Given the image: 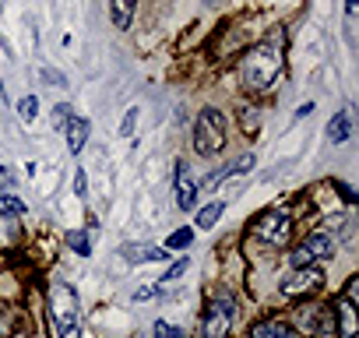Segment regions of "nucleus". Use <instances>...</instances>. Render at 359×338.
Masks as SVG:
<instances>
[{
	"mask_svg": "<svg viewBox=\"0 0 359 338\" xmlns=\"http://www.w3.org/2000/svg\"><path fill=\"white\" fill-rule=\"evenodd\" d=\"M355 4H359V0H345V11H348V15H355Z\"/></svg>",
	"mask_w": 359,
	"mask_h": 338,
	"instance_id": "31",
	"label": "nucleus"
},
{
	"mask_svg": "<svg viewBox=\"0 0 359 338\" xmlns=\"http://www.w3.org/2000/svg\"><path fill=\"white\" fill-rule=\"evenodd\" d=\"M191 243H194V233H191V226H187V229H176L162 247H165V250H187Z\"/></svg>",
	"mask_w": 359,
	"mask_h": 338,
	"instance_id": "19",
	"label": "nucleus"
},
{
	"mask_svg": "<svg viewBox=\"0 0 359 338\" xmlns=\"http://www.w3.org/2000/svg\"><path fill=\"white\" fill-rule=\"evenodd\" d=\"M120 254H123V261H130V264H141V261H165V257H169L165 247H148V243H127V247H120Z\"/></svg>",
	"mask_w": 359,
	"mask_h": 338,
	"instance_id": "10",
	"label": "nucleus"
},
{
	"mask_svg": "<svg viewBox=\"0 0 359 338\" xmlns=\"http://www.w3.org/2000/svg\"><path fill=\"white\" fill-rule=\"evenodd\" d=\"M348 134H352V116H348V109H341V113H334V120L327 123V137H331V144H345Z\"/></svg>",
	"mask_w": 359,
	"mask_h": 338,
	"instance_id": "12",
	"label": "nucleus"
},
{
	"mask_svg": "<svg viewBox=\"0 0 359 338\" xmlns=\"http://www.w3.org/2000/svg\"><path fill=\"white\" fill-rule=\"evenodd\" d=\"M15 327H18V313L0 303V338H15Z\"/></svg>",
	"mask_w": 359,
	"mask_h": 338,
	"instance_id": "18",
	"label": "nucleus"
},
{
	"mask_svg": "<svg viewBox=\"0 0 359 338\" xmlns=\"http://www.w3.org/2000/svg\"><path fill=\"white\" fill-rule=\"evenodd\" d=\"M250 338H299V334H296L292 324H285L278 317H268V320H261V324L250 327Z\"/></svg>",
	"mask_w": 359,
	"mask_h": 338,
	"instance_id": "11",
	"label": "nucleus"
},
{
	"mask_svg": "<svg viewBox=\"0 0 359 338\" xmlns=\"http://www.w3.org/2000/svg\"><path fill=\"white\" fill-rule=\"evenodd\" d=\"M233 296H219L208 310H205V320H201V331L198 338H226L229 334V324H233Z\"/></svg>",
	"mask_w": 359,
	"mask_h": 338,
	"instance_id": "5",
	"label": "nucleus"
},
{
	"mask_svg": "<svg viewBox=\"0 0 359 338\" xmlns=\"http://www.w3.org/2000/svg\"><path fill=\"white\" fill-rule=\"evenodd\" d=\"M36 109H39L36 95H25V99L18 102V113H22V120H25V123H29V120H36Z\"/></svg>",
	"mask_w": 359,
	"mask_h": 338,
	"instance_id": "22",
	"label": "nucleus"
},
{
	"mask_svg": "<svg viewBox=\"0 0 359 338\" xmlns=\"http://www.w3.org/2000/svg\"><path fill=\"white\" fill-rule=\"evenodd\" d=\"M74 120V109L67 106V102H60V106H53V116H50V123L53 127H67Z\"/></svg>",
	"mask_w": 359,
	"mask_h": 338,
	"instance_id": "20",
	"label": "nucleus"
},
{
	"mask_svg": "<svg viewBox=\"0 0 359 338\" xmlns=\"http://www.w3.org/2000/svg\"><path fill=\"white\" fill-rule=\"evenodd\" d=\"M212 4H219V0H212Z\"/></svg>",
	"mask_w": 359,
	"mask_h": 338,
	"instance_id": "32",
	"label": "nucleus"
},
{
	"mask_svg": "<svg viewBox=\"0 0 359 338\" xmlns=\"http://www.w3.org/2000/svg\"><path fill=\"white\" fill-rule=\"evenodd\" d=\"M67 247H71L78 257H88V254H92V236H88L85 229H74V233H67Z\"/></svg>",
	"mask_w": 359,
	"mask_h": 338,
	"instance_id": "17",
	"label": "nucleus"
},
{
	"mask_svg": "<svg viewBox=\"0 0 359 338\" xmlns=\"http://www.w3.org/2000/svg\"><path fill=\"white\" fill-rule=\"evenodd\" d=\"M289 233H292V222H289L285 212H268L254 222V236L264 240V243H275V247H282L289 240Z\"/></svg>",
	"mask_w": 359,
	"mask_h": 338,
	"instance_id": "6",
	"label": "nucleus"
},
{
	"mask_svg": "<svg viewBox=\"0 0 359 338\" xmlns=\"http://www.w3.org/2000/svg\"><path fill=\"white\" fill-rule=\"evenodd\" d=\"M194 148H198V155H219L226 148V127H222L219 109H201V116L194 123Z\"/></svg>",
	"mask_w": 359,
	"mask_h": 338,
	"instance_id": "3",
	"label": "nucleus"
},
{
	"mask_svg": "<svg viewBox=\"0 0 359 338\" xmlns=\"http://www.w3.org/2000/svg\"><path fill=\"white\" fill-rule=\"evenodd\" d=\"M334 187H338V194H341V198H345V201H348V205H352V201H355V194H352V191H348V187H345V184H334Z\"/></svg>",
	"mask_w": 359,
	"mask_h": 338,
	"instance_id": "29",
	"label": "nucleus"
},
{
	"mask_svg": "<svg viewBox=\"0 0 359 338\" xmlns=\"http://www.w3.org/2000/svg\"><path fill=\"white\" fill-rule=\"evenodd\" d=\"M187 268H191V257H180L176 264H169V268H165V275H162V282H176V278H180V275H184Z\"/></svg>",
	"mask_w": 359,
	"mask_h": 338,
	"instance_id": "21",
	"label": "nucleus"
},
{
	"mask_svg": "<svg viewBox=\"0 0 359 338\" xmlns=\"http://www.w3.org/2000/svg\"><path fill=\"white\" fill-rule=\"evenodd\" d=\"M134 4H137V0H113V4H109V15H113L116 29H127L134 22Z\"/></svg>",
	"mask_w": 359,
	"mask_h": 338,
	"instance_id": "14",
	"label": "nucleus"
},
{
	"mask_svg": "<svg viewBox=\"0 0 359 338\" xmlns=\"http://www.w3.org/2000/svg\"><path fill=\"white\" fill-rule=\"evenodd\" d=\"M334 334L338 338H355V303H348V299L334 303Z\"/></svg>",
	"mask_w": 359,
	"mask_h": 338,
	"instance_id": "9",
	"label": "nucleus"
},
{
	"mask_svg": "<svg viewBox=\"0 0 359 338\" xmlns=\"http://www.w3.org/2000/svg\"><path fill=\"white\" fill-rule=\"evenodd\" d=\"M155 338H184V331L180 327H172V324H165V320H155Z\"/></svg>",
	"mask_w": 359,
	"mask_h": 338,
	"instance_id": "23",
	"label": "nucleus"
},
{
	"mask_svg": "<svg viewBox=\"0 0 359 338\" xmlns=\"http://www.w3.org/2000/svg\"><path fill=\"white\" fill-rule=\"evenodd\" d=\"M172 184H176V208L191 212L198 205V184L191 180V169L184 162H176V173H172Z\"/></svg>",
	"mask_w": 359,
	"mask_h": 338,
	"instance_id": "8",
	"label": "nucleus"
},
{
	"mask_svg": "<svg viewBox=\"0 0 359 338\" xmlns=\"http://www.w3.org/2000/svg\"><path fill=\"white\" fill-rule=\"evenodd\" d=\"M151 296H158V282H148V285H141V289L134 292V303H144V299H151Z\"/></svg>",
	"mask_w": 359,
	"mask_h": 338,
	"instance_id": "26",
	"label": "nucleus"
},
{
	"mask_svg": "<svg viewBox=\"0 0 359 338\" xmlns=\"http://www.w3.org/2000/svg\"><path fill=\"white\" fill-rule=\"evenodd\" d=\"M282 64H285V57H282V39H278V43H275V39L257 43V46L247 50V57L240 60L243 85H247L250 92H264V88H271L275 78L282 74Z\"/></svg>",
	"mask_w": 359,
	"mask_h": 338,
	"instance_id": "1",
	"label": "nucleus"
},
{
	"mask_svg": "<svg viewBox=\"0 0 359 338\" xmlns=\"http://www.w3.org/2000/svg\"><path fill=\"white\" fill-rule=\"evenodd\" d=\"M74 194H78V198H85V194H88V180H85V169H78V173H74Z\"/></svg>",
	"mask_w": 359,
	"mask_h": 338,
	"instance_id": "27",
	"label": "nucleus"
},
{
	"mask_svg": "<svg viewBox=\"0 0 359 338\" xmlns=\"http://www.w3.org/2000/svg\"><path fill=\"white\" fill-rule=\"evenodd\" d=\"M15 184V169L11 165H0V191H8Z\"/></svg>",
	"mask_w": 359,
	"mask_h": 338,
	"instance_id": "28",
	"label": "nucleus"
},
{
	"mask_svg": "<svg viewBox=\"0 0 359 338\" xmlns=\"http://www.w3.org/2000/svg\"><path fill=\"white\" fill-rule=\"evenodd\" d=\"M324 285V271L320 268H296L285 282H282V296H313Z\"/></svg>",
	"mask_w": 359,
	"mask_h": 338,
	"instance_id": "7",
	"label": "nucleus"
},
{
	"mask_svg": "<svg viewBox=\"0 0 359 338\" xmlns=\"http://www.w3.org/2000/svg\"><path fill=\"white\" fill-rule=\"evenodd\" d=\"M134 127H137V109H127V116H123V123H120V134H123V137H130V134H134Z\"/></svg>",
	"mask_w": 359,
	"mask_h": 338,
	"instance_id": "25",
	"label": "nucleus"
},
{
	"mask_svg": "<svg viewBox=\"0 0 359 338\" xmlns=\"http://www.w3.org/2000/svg\"><path fill=\"white\" fill-rule=\"evenodd\" d=\"M222 212H226V205H222V201H212V205H205V208L198 212V226H201V229H212V226L222 219Z\"/></svg>",
	"mask_w": 359,
	"mask_h": 338,
	"instance_id": "16",
	"label": "nucleus"
},
{
	"mask_svg": "<svg viewBox=\"0 0 359 338\" xmlns=\"http://www.w3.org/2000/svg\"><path fill=\"white\" fill-rule=\"evenodd\" d=\"M39 78H43V81H50V85H57V88H64V85H67V78H64L60 71H50V67H43V71H39Z\"/></svg>",
	"mask_w": 359,
	"mask_h": 338,
	"instance_id": "24",
	"label": "nucleus"
},
{
	"mask_svg": "<svg viewBox=\"0 0 359 338\" xmlns=\"http://www.w3.org/2000/svg\"><path fill=\"white\" fill-rule=\"evenodd\" d=\"M50 310H53V324H57L60 338H81V299H78L74 285L57 282L50 289Z\"/></svg>",
	"mask_w": 359,
	"mask_h": 338,
	"instance_id": "2",
	"label": "nucleus"
},
{
	"mask_svg": "<svg viewBox=\"0 0 359 338\" xmlns=\"http://www.w3.org/2000/svg\"><path fill=\"white\" fill-rule=\"evenodd\" d=\"M306 113H313V102H303V106L296 109V116H306Z\"/></svg>",
	"mask_w": 359,
	"mask_h": 338,
	"instance_id": "30",
	"label": "nucleus"
},
{
	"mask_svg": "<svg viewBox=\"0 0 359 338\" xmlns=\"http://www.w3.org/2000/svg\"><path fill=\"white\" fill-rule=\"evenodd\" d=\"M64 130H67V148L78 155V151L88 144V130H92V127H88V120H78V116H74V120H71Z\"/></svg>",
	"mask_w": 359,
	"mask_h": 338,
	"instance_id": "13",
	"label": "nucleus"
},
{
	"mask_svg": "<svg viewBox=\"0 0 359 338\" xmlns=\"http://www.w3.org/2000/svg\"><path fill=\"white\" fill-rule=\"evenodd\" d=\"M25 215V201L15 194H0V219H18Z\"/></svg>",
	"mask_w": 359,
	"mask_h": 338,
	"instance_id": "15",
	"label": "nucleus"
},
{
	"mask_svg": "<svg viewBox=\"0 0 359 338\" xmlns=\"http://www.w3.org/2000/svg\"><path fill=\"white\" fill-rule=\"evenodd\" d=\"M289 257H292L296 268H317L320 261H331L334 257V240L327 233H310Z\"/></svg>",
	"mask_w": 359,
	"mask_h": 338,
	"instance_id": "4",
	"label": "nucleus"
}]
</instances>
